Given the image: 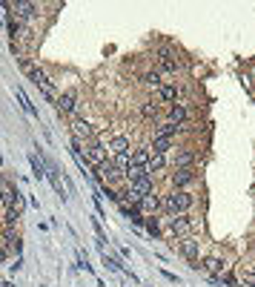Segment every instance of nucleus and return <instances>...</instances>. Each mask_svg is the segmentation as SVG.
Instances as JSON below:
<instances>
[{
	"mask_svg": "<svg viewBox=\"0 0 255 287\" xmlns=\"http://www.w3.org/2000/svg\"><path fill=\"white\" fill-rule=\"evenodd\" d=\"M175 98H178L175 86H161V101H175Z\"/></svg>",
	"mask_w": 255,
	"mask_h": 287,
	"instance_id": "obj_23",
	"label": "nucleus"
},
{
	"mask_svg": "<svg viewBox=\"0 0 255 287\" xmlns=\"http://www.w3.org/2000/svg\"><path fill=\"white\" fill-rule=\"evenodd\" d=\"M72 135H75V138H83V141H92V138H95V126L89 124V121H83V118H75V121H72Z\"/></svg>",
	"mask_w": 255,
	"mask_h": 287,
	"instance_id": "obj_6",
	"label": "nucleus"
},
{
	"mask_svg": "<svg viewBox=\"0 0 255 287\" xmlns=\"http://www.w3.org/2000/svg\"><path fill=\"white\" fill-rule=\"evenodd\" d=\"M97 178L104 181H109V184H115V181H121L123 178V170L121 167H115L112 161H106V164H100V167H97Z\"/></svg>",
	"mask_w": 255,
	"mask_h": 287,
	"instance_id": "obj_5",
	"label": "nucleus"
},
{
	"mask_svg": "<svg viewBox=\"0 0 255 287\" xmlns=\"http://www.w3.org/2000/svg\"><path fill=\"white\" fill-rule=\"evenodd\" d=\"M149 193H152V181L149 178H141V181H132L129 189L121 193V198H126L129 204H138V201H141L143 196H149Z\"/></svg>",
	"mask_w": 255,
	"mask_h": 287,
	"instance_id": "obj_3",
	"label": "nucleus"
},
{
	"mask_svg": "<svg viewBox=\"0 0 255 287\" xmlns=\"http://www.w3.org/2000/svg\"><path fill=\"white\" fill-rule=\"evenodd\" d=\"M0 189H3V184H0Z\"/></svg>",
	"mask_w": 255,
	"mask_h": 287,
	"instance_id": "obj_31",
	"label": "nucleus"
},
{
	"mask_svg": "<svg viewBox=\"0 0 255 287\" xmlns=\"http://www.w3.org/2000/svg\"><path fill=\"white\" fill-rule=\"evenodd\" d=\"M83 161H89V164H92V167L97 170L100 164H106V150H104V147H100L97 141H92L86 150H83Z\"/></svg>",
	"mask_w": 255,
	"mask_h": 287,
	"instance_id": "obj_4",
	"label": "nucleus"
},
{
	"mask_svg": "<svg viewBox=\"0 0 255 287\" xmlns=\"http://www.w3.org/2000/svg\"><path fill=\"white\" fill-rule=\"evenodd\" d=\"M181 253H184L189 261H198V242H184L181 244Z\"/></svg>",
	"mask_w": 255,
	"mask_h": 287,
	"instance_id": "obj_19",
	"label": "nucleus"
},
{
	"mask_svg": "<svg viewBox=\"0 0 255 287\" xmlns=\"http://www.w3.org/2000/svg\"><path fill=\"white\" fill-rule=\"evenodd\" d=\"M164 207H167L172 215H184L189 207H192V196L189 193H172V196H167V201H164Z\"/></svg>",
	"mask_w": 255,
	"mask_h": 287,
	"instance_id": "obj_2",
	"label": "nucleus"
},
{
	"mask_svg": "<svg viewBox=\"0 0 255 287\" xmlns=\"http://www.w3.org/2000/svg\"><path fill=\"white\" fill-rule=\"evenodd\" d=\"M18 98H20V104H23V109H26L29 115H35V107L29 104V98H26V95H23V92H18Z\"/></svg>",
	"mask_w": 255,
	"mask_h": 287,
	"instance_id": "obj_28",
	"label": "nucleus"
},
{
	"mask_svg": "<svg viewBox=\"0 0 255 287\" xmlns=\"http://www.w3.org/2000/svg\"><path fill=\"white\" fill-rule=\"evenodd\" d=\"M164 167H167V158H164L161 153H152V155H149V164H146V170H149V175H152V172H161Z\"/></svg>",
	"mask_w": 255,
	"mask_h": 287,
	"instance_id": "obj_13",
	"label": "nucleus"
},
{
	"mask_svg": "<svg viewBox=\"0 0 255 287\" xmlns=\"http://www.w3.org/2000/svg\"><path fill=\"white\" fill-rule=\"evenodd\" d=\"M169 121H172V124H178V126H184V121H186V109L181 107V104H175V107L169 109Z\"/></svg>",
	"mask_w": 255,
	"mask_h": 287,
	"instance_id": "obj_15",
	"label": "nucleus"
},
{
	"mask_svg": "<svg viewBox=\"0 0 255 287\" xmlns=\"http://www.w3.org/2000/svg\"><path fill=\"white\" fill-rule=\"evenodd\" d=\"M146 230H149L152 235H158V221H155V218H149V221H146Z\"/></svg>",
	"mask_w": 255,
	"mask_h": 287,
	"instance_id": "obj_29",
	"label": "nucleus"
},
{
	"mask_svg": "<svg viewBox=\"0 0 255 287\" xmlns=\"http://www.w3.org/2000/svg\"><path fill=\"white\" fill-rule=\"evenodd\" d=\"M141 112H143V118H158V112H161V109L155 107V104H143V109H141Z\"/></svg>",
	"mask_w": 255,
	"mask_h": 287,
	"instance_id": "obj_26",
	"label": "nucleus"
},
{
	"mask_svg": "<svg viewBox=\"0 0 255 287\" xmlns=\"http://www.w3.org/2000/svg\"><path fill=\"white\" fill-rule=\"evenodd\" d=\"M192 178H195L192 167H184V170H175V172H172V184H175V187H186Z\"/></svg>",
	"mask_w": 255,
	"mask_h": 287,
	"instance_id": "obj_11",
	"label": "nucleus"
},
{
	"mask_svg": "<svg viewBox=\"0 0 255 287\" xmlns=\"http://www.w3.org/2000/svg\"><path fill=\"white\" fill-rule=\"evenodd\" d=\"M123 178L129 181V184H132V181H141V178H149V170H146V167H141V164H129V167H126V172H123Z\"/></svg>",
	"mask_w": 255,
	"mask_h": 287,
	"instance_id": "obj_9",
	"label": "nucleus"
},
{
	"mask_svg": "<svg viewBox=\"0 0 255 287\" xmlns=\"http://www.w3.org/2000/svg\"><path fill=\"white\" fill-rule=\"evenodd\" d=\"M143 83H146V86H161V75L158 72H146V75H143Z\"/></svg>",
	"mask_w": 255,
	"mask_h": 287,
	"instance_id": "obj_24",
	"label": "nucleus"
},
{
	"mask_svg": "<svg viewBox=\"0 0 255 287\" xmlns=\"http://www.w3.org/2000/svg\"><path fill=\"white\" fill-rule=\"evenodd\" d=\"M3 221H6V227H12L15 221H18V210H6V215H3Z\"/></svg>",
	"mask_w": 255,
	"mask_h": 287,
	"instance_id": "obj_27",
	"label": "nucleus"
},
{
	"mask_svg": "<svg viewBox=\"0 0 255 287\" xmlns=\"http://www.w3.org/2000/svg\"><path fill=\"white\" fill-rule=\"evenodd\" d=\"M192 161H195V153H192V150H181V153L175 155L178 170H184V167H192Z\"/></svg>",
	"mask_w": 255,
	"mask_h": 287,
	"instance_id": "obj_14",
	"label": "nucleus"
},
{
	"mask_svg": "<svg viewBox=\"0 0 255 287\" xmlns=\"http://www.w3.org/2000/svg\"><path fill=\"white\" fill-rule=\"evenodd\" d=\"M0 201H3V207H6V210H18V213H20V207H23L20 193H18V189H12V187H3V189H0Z\"/></svg>",
	"mask_w": 255,
	"mask_h": 287,
	"instance_id": "obj_7",
	"label": "nucleus"
},
{
	"mask_svg": "<svg viewBox=\"0 0 255 287\" xmlns=\"http://www.w3.org/2000/svg\"><path fill=\"white\" fill-rule=\"evenodd\" d=\"M138 204H141V210H143V213H155V210L161 207V201H158V198H155V196L149 193V196H143L141 201H138Z\"/></svg>",
	"mask_w": 255,
	"mask_h": 287,
	"instance_id": "obj_16",
	"label": "nucleus"
},
{
	"mask_svg": "<svg viewBox=\"0 0 255 287\" xmlns=\"http://www.w3.org/2000/svg\"><path fill=\"white\" fill-rule=\"evenodd\" d=\"M20 66H23V69L29 72V78H32V83H35V86H40V89H43V95H46V98H55V86H52V81L46 78L43 72L37 69V66H32V63H29L26 58H20Z\"/></svg>",
	"mask_w": 255,
	"mask_h": 287,
	"instance_id": "obj_1",
	"label": "nucleus"
},
{
	"mask_svg": "<svg viewBox=\"0 0 255 287\" xmlns=\"http://www.w3.org/2000/svg\"><path fill=\"white\" fill-rule=\"evenodd\" d=\"M109 150H112L115 155L129 153V138H126V135H115L112 141H109Z\"/></svg>",
	"mask_w": 255,
	"mask_h": 287,
	"instance_id": "obj_12",
	"label": "nucleus"
},
{
	"mask_svg": "<svg viewBox=\"0 0 255 287\" xmlns=\"http://www.w3.org/2000/svg\"><path fill=\"white\" fill-rule=\"evenodd\" d=\"M169 147H172V138H155V141H152V153H167Z\"/></svg>",
	"mask_w": 255,
	"mask_h": 287,
	"instance_id": "obj_21",
	"label": "nucleus"
},
{
	"mask_svg": "<svg viewBox=\"0 0 255 287\" xmlns=\"http://www.w3.org/2000/svg\"><path fill=\"white\" fill-rule=\"evenodd\" d=\"M181 132V126L172 124V121H167V124H158V138H169V135Z\"/></svg>",
	"mask_w": 255,
	"mask_h": 287,
	"instance_id": "obj_20",
	"label": "nucleus"
},
{
	"mask_svg": "<svg viewBox=\"0 0 255 287\" xmlns=\"http://www.w3.org/2000/svg\"><path fill=\"white\" fill-rule=\"evenodd\" d=\"M29 161H32V167H35V175H37V178H43V175H46V172H43V161H40L37 155H29Z\"/></svg>",
	"mask_w": 255,
	"mask_h": 287,
	"instance_id": "obj_25",
	"label": "nucleus"
},
{
	"mask_svg": "<svg viewBox=\"0 0 255 287\" xmlns=\"http://www.w3.org/2000/svg\"><path fill=\"white\" fill-rule=\"evenodd\" d=\"M203 270H210V273H215V276H218V273H224V261L221 259H215V256H210V259H203V264H201Z\"/></svg>",
	"mask_w": 255,
	"mask_h": 287,
	"instance_id": "obj_17",
	"label": "nucleus"
},
{
	"mask_svg": "<svg viewBox=\"0 0 255 287\" xmlns=\"http://www.w3.org/2000/svg\"><path fill=\"white\" fill-rule=\"evenodd\" d=\"M75 107H78V95H75V92H63L61 98H58V109H61V112H75Z\"/></svg>",
	"mask_w": 255,
	"mask_h": 287,
	"instance_id": "obj_10",
	"label": "nucleus"
},
{
	"mask_svg": "<svg viewBox=\"0 0 255 287\" xmlns=\"http://www.w3.org/2000/svg\"><path fill=\"white\" fill-rule=\"evenodd\" d=\"M169 230H172V233L175 235H186L189 233V230H192V218H189V215H172V218H169Z\"/></svg>",
	"mask_w": 255,
	"mask_h": 287,
	"instance_id": "obj_8",
	"label": "nucleus"
},
{
	"mask_svg": "<svg viewBox=\"0 0 255 287\" xmlns=\"http://www.w3.org/2000/svg\"><path fill=\"white\" fill-rule=\"evenodd\" d=\"M12 9L18 12L23 20H29L32 15H35V3H12Z\"/></svg>",
	"mask_w": 255,
	"mask_h": 287,
	"instance_id": "obj_18",
	"label": "nucleus"
},
{
	"mask_svg": "<svg viewBox=\"0 0 255 287\" xmlns=\"http://www.w3.org/2000/svg\"><path fill=\"white\" fill-rule=\"evenodd\" d=\"M0 261H6V247H0Z\"/></svg>",
	"mask_w": 255,
	"mask_h": 287,
	"instance_id": "obj_30",
	"label": "nucleus"
},
{
	"mask_svg": "<svg viewBox=\"0 0 255 287\" xmlns=\"http://www.w3.org/2000/svg\"><path fill=\"white\" fill-rule=\"evenodd\" d=\"M132 164L146 167V164H149V153H146V150H135V153H132Z\"/></svg>",
	"mask_w": 255,
	"mask_h": 287,
	"instance_id": "obj_22",
	"label": "nucleus"
}]
</instances>
